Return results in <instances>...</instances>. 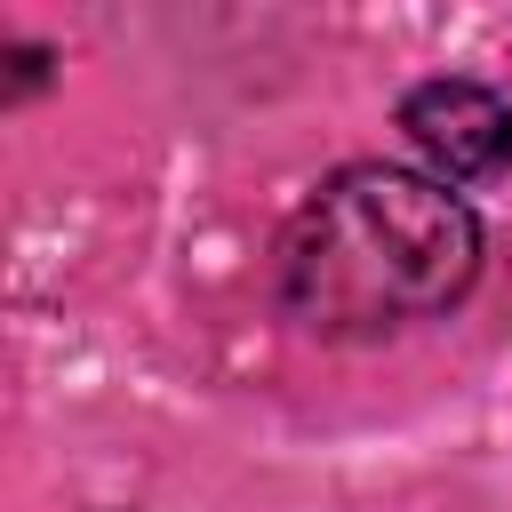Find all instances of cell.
I'll return each instance as SVG.
<instances>
[{
    "label": "cell",
    "instance_id": "2",
    "mask_svg": "<svg viewBox=\"0 0 512 512\" xmlns=\"http://www.w3.org/2000/svg\"><path fill=\"white\" fill-rule=\"evenodd\" d=\"M400 128L448 184H480L512 160V104L488 96L480 80H424L400 104Z\"/></svg>",
    "mask_w": 512,
    "mask_h": 512
},
{
    "label": "cell",
    "instance_id": "1",
    "mask_svg": "<svg viewBox=\"0 0 512 512\" xmlns=\"http://www.w3.org/2000/svg\"><path fill=\"white\" fill-rule=\"evenodd\" d=\"M480 272L472 208L408 168H344L288 224V304L320 336H384L456 304Z\"/></svg>",
    "mask_w": 512,
    "mask_h": 512
}]
</instances>
